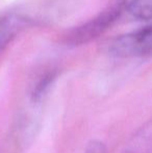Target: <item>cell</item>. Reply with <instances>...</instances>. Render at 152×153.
<instances>
[{
  "instance_id": "cell-2",
  "label": "cell",
  "mask_w": 152,
  "mask_h": 153,
  "mask_svg": "<svg viewBox=\"0 0 152 153\" xmlns=\"http://www.w3.org/2000/svg\"><path fill=\"white\" fill-rule=\"evenodd\" d=\"M108 52L119 59L152 56V23L118 36L110 45Z\"/></svg>"
},
{
  "instance_id": "cell-4",
  "label": "cell",
  "mask_w": 152,
  "mask_h": 153,
  "mask_svg": "<svg viewBox=\"0 0 152 153\" xmlns=\"http://www.w3.org/2000/svg\"><path fill=\"white\" fill-rule=\"evenodd\" d=\"M59 76V70L56 68L46 69L33 80L29 88V100L33 103H40L50 92Z\"/></svg>"
},
{
  "instance_id": "cell-3",
  "label": "cell",
  "mask_w": 152,
  "mask_h": 153,
  "mask_svg": "<svg viewBox=\"0 0 152 153\" xmlns=\"http://www.w3.org/2000/svg\"><path fill=\"white\" fill-rule=\"evenodd\" d=\"M28 24V19L22 15L7 14L0 16V55Z\"/></svg>"
},
{
  "instance_id": "cell-6",
  "label": "cell",
  "mask_w": 152,
  "mask_h": 153,
  "mask_svg": "<svg viewBox=\"0 0 152 153\" xmlns=\"http://www.w3.org/2000/svg\"><path fill=\"white\" fill-rule=\"evenodd\" d=\"M83 153H108V147L103 142L99 140H93L85 147Z\"/></svg>"
},
{
  "instance_id": "cell-1",
  "label": "cell",
  "mask_w": 152,
  "mask_h": 153,
  "mask_svg": "<svg viewBox=\"0 0 152 153\" xmlns=\"http://www.w3.org/2000/svg\"><path fill=\"white\" fill-rule=\"evenodd\" d=\"M126 6V0H114L93 19L68 31L64 36V43L74 47L87 44L98 39L115 24Z\"/></svg>"
},
{
  "instance_id": "cell-5",
  "label": "cell",
  "mask_w": 152,
  "mask_h": 153,
  "mask_svg": "<svg viewBox=\"0 0 152 153\" xmlns=\"http://www.w3.org/2000/svg\"><path fill=\"white\" fill-rule=\"evenodd\" d=\"M127 8L130 15L138 20H152V0H131Z\"/></svg>"
}]
</instances>
